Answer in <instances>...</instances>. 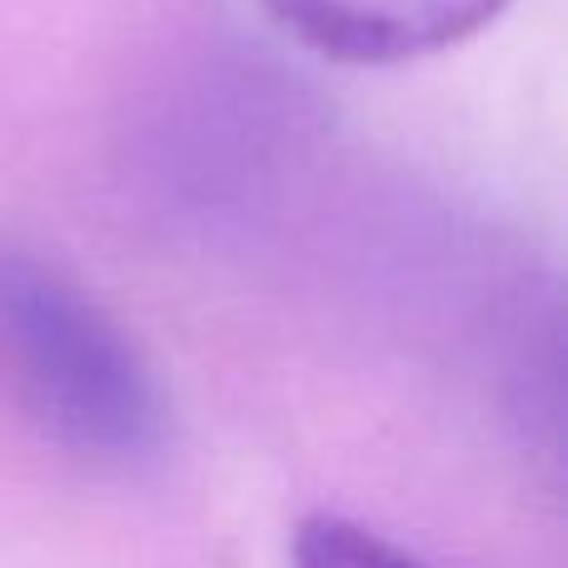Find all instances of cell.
<instances>
[{
  "instance_id": "cell-1",
  "label": "cell",
  "mask_w": 568,
  "mask_h": 568,
  "mask_svg": "<svg viewBox=\"0 0 568 568\" xmlns=\"http://www.w3.org/2000/svg\"><path fill=\"white\" fill-rule=\"evenodd\" d=\"M0 394L55 449L145 464L165 449L170 404L145 354L70 275L0 240Z\"/></svg>"
},
{
  "instance_id": "cell-2",
  "label": "cell",
  "mask_w": 568,
  "mask_h": 568,
  "mask_svg": "<svg viewBox=\"0 0 568 568\" xmlns=\"http://www.w3.org/2000/svg\"><path fill=\"white\" fill-rule=\"evenodd\" d=\"M260 10L334 65H409L489 30L509 0H260Z\"/></svg>"
},
{
  "instance_id": "cell-3",
  "label": "cell",
  "mask_w": 568,
  "mask_h": 568,
  "mask_svg": "<svg viewBox=\"0 0 568 568\" xmlns=\"http://www.w3.org/2000/svg\"><path fill=\"white\" fill-rule=\"evenodd\" d=\"M290 568H429L384 534L339 514H310L290 534Z\"/></svg>"
}]
</instances>
